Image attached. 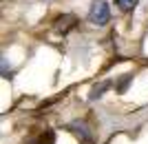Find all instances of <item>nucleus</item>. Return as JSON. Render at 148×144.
I'll return each instance as SVG.
<instances>
[{
    "label": "nucleus",
    "mask_w": 148,
    "mask_h": 144,
    "mask_svg": "<svg viewBox=\"0 0 148 144\" xmlns=\"http://www.w3.org/2000/svg\"><path fill=\"white\" fill-rule=\"evenodd\" d=\"M108 18H111V11H108L106 0H95L91 5V11H88V20L93 25H106Z\"/></svg>",
    "instance_id": "1"
},
{
    "label": "nucleus",
    "mask_w": 148,
    "mask_h": 144,
    "mask_svg": "<svg viewBox=\"0 0 148 144\" xmlns=\"http://www.w3.org/2000/svg\"><path fill=\"white\" fill-rule=\"evenodd\" d=\"M73 129H75V135H77V138H80L84 144H91V138H88V133H86V126L82 124V122H80V124L75 122V124H73Z\"/></svg>",
    "instance_id": "2"
},
{
    "label": "nucleus",
    "mask_w": 148,
    "mask_h": 144,
    "mask_svg": "<svg viewBox=\"0 0 148 144\" xmlns=\"http://www.w3.org/2000/svg\"><path fill=\"white\" fill-rule=\"evenodd\" d=\"M69 22H75L73 16H62V18L56 22V25H58L56 29H58V31H66V29H69Z\"/></svg>",
    "instance_id": "3"
},
{
    "label": "nucleus",
    "mask_w": 148,
    "mask_h": 144,
    "mask_svg": "<svg viewBox=\"0 0 148 144\" xmlns=\"http://www.w3.org/2000/svg\"><path fill=\"white\" fill-rule=\"evenodd\" d=\"M115 5H117L122 11H130V9H135L137 0H115Z\"/></svg>",
    "instance_id": "4"
},
{
    "label": "nucleus",
    "mask_w": 148,
    "mask_h": 144,
    "mask_svg": "<svg viewBox=\"0 0 148 144\" xmlns=\"http://www.w3.org/2000/svg\"><path fill=\"white\" fill-rule=\"evenodd\" d=\"M108 87H111L108 82H102L99 87H95V89H93V91H91V100H95V98H99V95L104 93V91H106V89H108Z\"/></svg>",
    "instance_id": "5"
},
{
    "label": "nucleus",
    "mask_w": 148,
    "mask_h": 144,
    "mask_svg": "<svg viewBox=\"0 0 148 144\" xmlns=\"http://www.w3.org/2000/svg\"><path fill=\"white\" fill-rule=\"evenodd\" d=\"M40 144H56V135H53V131H47L42 135V140H40Z\"/></svg>",
    "instance_id": "6"
},
{
    "label": "nucleus",
    "mask_w": 148,
    "mask_h": 144,
    "mask_svg": "<svg viewBox=\"0 0 148 144\" xmlns=\"http://www.w3.org/2000/svg\"><path fill=\"white\" fill-rule=\"evenodd\" d=\"M130 82V75H124V80H122V84H119V91H124L126 89V84Z\"/></svg>",
    "instance_id": "7"
}]
</instances>
